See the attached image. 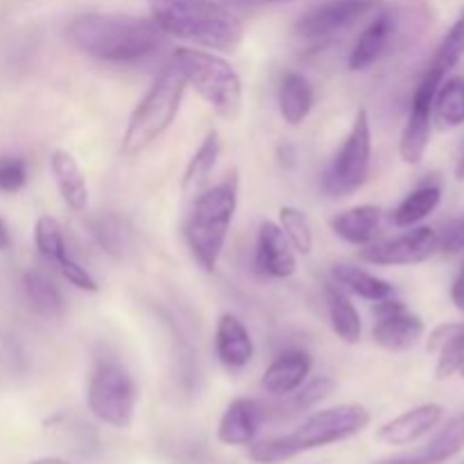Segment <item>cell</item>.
Returning a JSON list of instances; mask_svg holds the SVG:
<instances>
[{
	"label": "cell",
	"instance_id": "18",
	"mask_svg": "<svg viewBox=\"0 0 464 464\" xmlns=\"http://www.w3.org/2000/svg\"><path fill=\"white\" fill-rule=\"evenodd\" d=\"M218 361L229 372H240L254 358V340L247 326L231 313L220 315L216 326Z\"/></svg>",
	"mask_w": 464,
	"mask_h": 464
},
{
	"label": "cell",
	"instance_id": "15",
	"mask_svg": "<svg viewBox=\"0 0 464 464\" xmlns=\"http://www.w3.org/2000/svg\"><path fill=\"white\" fill-rule=\"evenodd\" d=\"M394 30H397L394 14L390 9H376L372 21L367 23V27L353 44L352 54H349V71H367L370 66H374L388 53Z\"/></svg>",
	"mask_w": 464,
	"mask_h": 464
},
{
	"label": "cell",
	"instance_id": "36",
	"mask_svg": "<svg viewBox=\"0 0 464 464\" xmlns=\"http://www.w3.org/2000/svg\"><path fill=\"white\" fill-rule=\"evenodd\" d=\"M438 234V252L458 254L464 249V216L451 218L440 227Z\"/></svg>",
	"mask_w": 464,
	"mask_h": 464
},
{
	"label": "cell",
	"instance_id": "45",
	"mask_svg": "<svg viewBox=\"0 0 464 464\" xmlns=\"http://www.w3.org/2000/svg\"><path fill=\"white\" fill-rule=\"evenodd\" d=\"M462 464H464V462H462Z\"/></svg>",
	"mask_w": 464,
	"mask_h": 464
},
{
	"label": "cell",
	"instance_id": "21",
	"mask_svg": "<svg viewBox=\"0 0 464 464\" xmlns=\"http://www.w3.org/2000/svg\"><path fill=\"white\" fill-rule=\"evenodd\" d=\"M50 170H53L54 184H57L59 195L63 204L71 211L82 213L89 207V184L82 166L68 150H54L50 154Z\"/></svg>",
	"mask_w": 464,
	"mask_h": 464
},
{
	"label": "cell",
	"instance_id": "2",
	"mask_svg": "<svg viewBox=\"0 0 464 464\" xmlns=\"http://www.w3.org/2000/svg\"><path fill=\"white\" fill-rule=\"evenodd\" d=\"M370 411L361 403L324 408L308 415L297 429L275 438L254 440L249 444V460L256 464H281L299 453L331 447L362 433L370 426Z\"/></svg>",
	"mask_w": 464,
	"mask_h": 464
},
{
	"label": "cell",
	"instance_id": "4",
	"mask_svg": "<svg viewBox=\"0 0 464 464\" xmlns=\"http://www.w3.org/2000/svg\"><path fill=\"white\" fill-rule=\"evenodd\" d=\"M238 175H229L216 186H207L193 199V208L186 220V243L190 256L204 272H216L225 249L229 227L238 208Z\"/></svg>",
	"mask_w": 464,
	"mask_h": 464
},
{
	"label": "cell",
	"instance_id": "5",
	"mask_svg": "<svg viewBox=\"0 0 464 464\" xmlns=\"http://www.w3.org/2000/svg\"><path fill=\"white\" fill-rule=\"evenodd\" d=\"M186 89L188 84H186L184 72L170 59L131 111L121 140L122 154L136 157V154L145 152L150 145L157 143L170 130L181 109Z\"/></svg>",
	"mask_w": 464,
	"mask_h": 464
},
{
	"label": "cell",
	"instance_id": "28",
	"mask_svg": "<svg viewBox=\"0 0 464 464\" xmlns=\"http://www.w3.org/2000/svg\"><path fill=\"white\" fill-rule=\"evenodd\" d=\"M440 199H442V188L438 184H424L417 190H412L392 213V222L401 229L408 227L420 225L424 218H429L430 213L438 208Z\"/></svg>",
	"mask_w": 464,
	"mask_h": 464
},
{
	"label": "cell",
	"instance_id": "34",
	"mask_svg": "<svg viewBox=\"0 0 464 464\" xmlns=\"http://www.w3.org/2000/svg\"><path fill=\"white\" fill-rule=\"evenodd\" d=\"M438 367H435V376L440 381L451 379L453 374H460L464 367V324H458V331L451 335L447 344L440 349Z\"/></svg>",
	"mask_w": 464,
	"mask_h": 464
},
{
	"label": "cell",
	"instance_id": "40",
	"mask_svg": "<svg viewBox=\"0 0 464 464\" xmlns=\"http://www.w3.org/2000/svg\"><path fill=\"white\" fill-rule=\"evenodd\" d=\"M9 245H12V236H9L7 225L0 220V252H3V249H7Z\"/></svg>",
	"mask_w": 464,
	"mask_h": 464
},
{
	"label": "cell",
	"instance_id": "43",
	"mask_svg": "<svg viewBox=\"0 0 464 464\" xmlns=\"http://www.w3.org/2000/svg\"><path fill=\"white\" fill-rule=\"evenodd\" d=\"M245 3H261V5H276V3H288V0H245Z\"/></svg>",
	"mask_w": 464,
	"mask_h": 464
},
{
	"label": "cell",
	"instance_id": "39",
	"mask_svg": "<svg viewBox=\"0 0 464 464\" xmlns=\"http://www.w3.org/2000/svg\"><path fill=\"white\" fill-rule=\"evenodd\" d=\"M451 299H453V304H456V306L460 308V311H464V267H462L460 275L456 276V281H453Z\"/></svg>",
	"mask_w": 464,
	"mask_h": 464
},
{
	"label": "cell",
	"instance_id": "35",
	"mask_svg": "<svg viewBox=\"0 0 464 464\" xmlns=\"http://www.w3.org/2000/svg\"><path fill=\"white\" fill-rule=\"evenodd\" d=\"M27 184V163L18 157H0V193H18Z\"/></svg>",
	"mask_w": 464,
	"mask_h": 464
},
{
	"label": "cell",
	"instance_id": "37",
	"mask_svg": "<svg viewBox=\"0 0 464 464\" xmlns=\"http://www.w3.org/2000/svg\"><path fill=\"white\" fill-rule=\"evenodd\" d=\"M57 270L62 272V276L68 281V284L75 285V288H80V290H84V293H98L100 290V284L95 281V276L91 275V272L86 270V267L82 266L75 256H68L66 261L57 267Z\"/></svg>",
	"mask_w": 464,
	"mask_h": 464
},
{
	"label": "cell",
	"instance_id": "10",
	"mask_svg": "<svg viewBox=\"0 0 464 464\" xmlns=\"http://www.w3.org/2000/svg\"><path fill=\"white\" fill-rule=\"evenodd\" d=\"M440 84L442 80L426 71L412 93L411 113H408L406 127L401 131V140H399V154L408 166L421 163L426 150H429L430 130H433V100Z\"/></svg>",
	"mask_w": 464,
	"mask_h": 464
},
{
	"label": "cell",
	"instance_id": "44",
	"mask_svg": "<svg viewBox=\"0 0 464 464\" xmlns=\"http://www.w3.org/2000/svg\"><path fill=\"white\" fill-rule=\"evenodd\" d=\"M460 374H462V376H464V367H462V372H460Z\"/></svg>",
	"mask_w": 464,
	"mask_h": 464
},
{
	"label": "cell",
	"instance_id": "41",
	"mask_svg": "<svg viewBox=\"0 0 464 464\" xmlns=\"http://www.w3.org/2000/svg\"><path fill=\"white\" fill-rule=\"evenodd\" d=\"M32 464H71V462L63 460V458H39V460H34Z\"/></svg>",
	"mask_w": 464,
	"mask_h": 464
},
{
	"label": "cell",
	"instance_id": "20",
	"mask_svg": "<svg viewBox=\"0 0 464 464\" xmlns=\"http://www.w3.org/2000/svg\"><path fill=\"white\" fill-rule=\"evenodd\" d=\"M311 370L313 358L306 352H288L267 367L261 379V388L270 397H285V394L295 392L306 383Z\"/></svg>",
	"mask_w": 464,
	"mask_h": 464
},
{
	"label": "cell",
	"instance_id": "14",
	"mask_svg": "<svg viewBox=\"0 0 464 464\" xmlns=\"http://www.w3.org/2000/svg\"><path fill=\"white\" fill-rule=\"evenodd\" d=\"M444 411L438 403H424V406H417L412 411L403 412V415L394 417L388 424H383L376 433V440L381 444H388V447H406V444L417 442L424 435H429L430 430H435L442 421Z\"/></svg>",
	"mask_w": 464,
	"mask_h": 464
},
{
	"label": "cell",
	"instance_id": "19",
	"mask_svg": "<svg viewBox=\"0 0 464 464\" xmlns=\"http://www.w3.org/2000/svg\"><path fill=\"white\" fill-rule=\"evenodd\" d=\"M381 222H383L381 207L361 204V207H352L331 218V229L344 243L353 245V247H367L379 236Z\"/></svg>",
	"mask_w": 464,
	"mask_h": 464
},
{
	"label": "cell",
	"instance_id": "7",
	"mask_svg": "<svg viewBox=\"0 0 464 464\" xmlns=\"http://www.w3.org/2000/svg\"><path fill=\"white\" fill-rule=\"evenodd\" d=\"M139 403V388L131 372L116 356H102L86 385L91 415L111 429H130Z\"/></svg>",
	"mask_w": 464,
	"mask_h": 464
},
{
	"label": "cell",
	"instance_id": "24",
	"mask_svg": "<svg viewBox=\"0 0 464 464\" xmlns=\"http://www.w3.org/2000/svg\"><path fill=\"white\" fill-rule=\"evenodd\" d=\"M279 113L288 125L297 127L308 118V113L315 107V89L302 72H285L281 77L279 95Z\"/></svg>",
	"mask_w": 464,
	"mask_h": 464
},
{
	"label": "cell",
	"instance_id": "23",
	"mask_svg": "<svg viewBox=\"0 0 464 464\" xmlns=\"http://www.w3.org/2000/svg\"><path fill=\"white\" fill-rule=\"evenodd\" d=\"M23 293H25L27 306L39 317H45V320H59L66 311V299H63L62 288L41 267H32V270L25 272Z\"/></svg>",
	"mask_w": 464,
	"mask_h": 464
},
{
	"label": "cell",
	"instance_id": "12",
	"mask_svg": "<svg viewBox=\"0 0 464 464\" xmlns=\"http://www.w3.org/2000/svg\"><path fill=\"white\" fill-rule=\"evenodd\" d=\"M376 324L372 338L385 352H408L424 338V320L397 299H385L374 306Z\"/></svg>",
	"mask_w": 464,
	"mask_h": 464
},
{
	"label": "cell",
	"instance_id": "13",
	"mask_svg": "<svg viewBox=\"0 0 464 464\" xmlns=\"http://www.w3.org/2000/svg\"><path fill=\"white\" fill-rule=\"evenodd\" d=\"M254 266L258 275L270 276V279H290L297 270V252L276 222L263 220L258 227Z\"/></svg>",
	"mask_w": 464,
	"mask_h": 464
},
{
	"label": "cell",
	"instance_id": "30",
	"mask_svg": "<svg viewBox=\"0 0 464 464\" xmlns=\"http://www.w3.org/2000/svg\"><path fill=\"white\" fill-rule=\"evenodd\" d=\"M464 57V9L458 16V21L449 27V32L444 34V39L440 41L438 50H435L433 59H430L429 68L426 71L433 72L440 80H447L449 72L462 62Z\"/></svg>",
	"mask_w": 464,
	"mask_h": 464
},
{
	"label": "cell",
	"instance_id": "9",
	"mask_svg": "<svg viewBox=\"0 0 464 464\" xmlns=\"http://www.w3.org/2000/svg\"><path fill=\"white\" fill-rule=\"evenodd\" d=\"M379 9V0H329L295 23V34L304 41H324L352 27Z\"/></svg>",
	"mask_w": 464,
	"mask_h": 464
},
{
	"label": "cell",
	"instance_id": "33",
	"mask_svg": "<svg viewBox=\"0 0 464 464\" xmlns=\"http://www.w3.org/2000/svg\"><path fill=\"white\" fill-rule=\"evenodd\" d=\"M91 234L98 240L100 247L113 258H122V254L130 249L131 234L127 231L125 222L116 216L104 213V216L93 218V220H91Z\"/></svg>",
	"mask_w": 464,
	"mask_h": 464
},
{
	"label": "cell",
	"instance_id": "3",
	"mask_svg": "<svg viewBox=\"0 0 464 464\" xmlns=\"http://www.w3.org/2000/svg\"><path fill=\"white\" fill-rule=\"evenodd\" d=\"M148 5L168 36L220 53H234L243 41L240 18L218 0H148Z\"/></svg>",
	"mask_w": 464,
	"mask_h": 464
},
{
	"label": "cell",
	"instance_id": "22",
	"mask_svg": "<svg viewBox=\"0 0 464 464\" xmlns=\"http://www.w3.org/2000/svg\"><path fill=\"white\" fill-rule=\"evenodd\" d=\"M334 390L335 379H331V376H315V379L306 381L295 392L279 397L281 401L275 403V406H263V417L275 421L293 420V417L304 415V412L315 408L320 401H324L329 394H334Z\"/></svg>",
	"mask_w": 464,
	"mask_h": 464
},
{
	"label": "cell",
	"instance_id": "16",
	"mask_svg": "<svg viewBox=\"0 0 464 464\" xmlns=\"http://www.w3.org/2000/svg\"><path fill=\"white\" fill-rule=\"evenodd\" d=\"M263 417V403L254 399H234L222 412L218 424V440L225 447H249L256 440Z\"/></svg>",
	"mask_w": 464,
	"mask_h": 464
},
{
	"label": "cell",
	"instance_id": "32",
	"mask_svg": "<svg viewBox=\"0 0 464 464\" xmlns=\"http://www.w3.org/2000/svg\"><path fill=\"white\" fill-rule=\"evenodd\" d=\"M279 227L299 256H308L315 247V231L306 213L297 207L279 208Z\"/></svg>",
	"mask_w": 464,
	"mask_h": 464
},
{
	"label": "cell",
	"instance_id": "27",
	"mask_svg": "<svg viewBox=\"0 0 464 464\" xmlns=\"http://www.w3.org/2000/svg\"><path fill=\"white\" fill-rule=\"evenodd\" d=\"M324 297L334 334L347 344L361 343L362 320L358 308L353 306V302L349 299V293H344V290L338 288L335 284H329L324 288Z\"/></svg>",
	"mask_w": 464,
	"mask_h": 464
},
{
	"label": "cell",
	"instance_id": "8",
	"mask_svg": "<svg viewBox=\"0 0 464 464\" xmlns=\"http://www.w3.org/2000/svg\"><path fill=\"white\" fill-rule=\"evenodd\" d=\"M372 168V122L365 109L356 113L343 148L322 177V188L331 198L356 193L370 177Z\"/></svg>",
	"mask_w": 464,
	"mask_h": 464
},
{
	"label": "cell",
	"instance_id": "26",
	"mask_svg": "<svg viewBox=\"0 0 464 464\" xmlns=\"http://www.w3.org/2000/svg\"><path fill=\"white\" fill-rule=\"evenodd\" d=\"M218 157H220V134L216 130H211L204 136L202 145L195 150L188 166H186L184 177H181V193H184V198L195 199L207 188L208 177L216 170Z\"/></svg>",
	"mask_w": 464,
	"mask_h": 464
},
{
	"label": "cell",
	"instance_id": "31",
	"mask_svg": "<svg viewBox=\"0 0 464 464\" xmlns=\"http://www.w3.org/2000/svg\"><path fill=\"white\" fill-rule=\"evenodd\" d=\"M34 243L41 256H44L48 263H53L54 267L62 266L68 256H72V254L68 252L66 236H63L62 225H59L57 218L53 216L36 218Z\"/></svg>",
	"mask_w": 464,
	"mask_h": 464
},
{
	"label": "cell",
	"instance_id": "17",
	"mask_svg": "<svg viewBox=\"0 0 464 464\" xmlns=\"http://www.w3.org/2000/svg\"><path fill=\"white\" fill-rule=\"evenodd\" d=\"M464 449V412L449 420L424 447L403 456L385 458L374 464H444Z\"/></svg>",
	"mask_w": 464,
	"mask_h": 464
},
{
	"label": "cell",
	"instance_id": "29",
	"mask_svg": "<svg viewBox=\"0 0 464 464\" xmlns=\"http://www.w3.org/2000/svg\"><path fill=\"white\" fill-rule=\"evenodd\" d=\"M433 116L442 130H453L464 122V77L442 82L433 100Z\"/></svg>",
	"mask_w": 464,
	"mask_h": 464
},
{
	"label": "cell",
	"instance_id": "11",
	"mask_svg": "<svg viewBox=\"0 0 464 464\" xmlns=\"http://www.w3.org/2000/svg\"><path fill=\"white\" fill-rule=\"evenodd\" d=\"M438 252V234L430 227H415L394 238L370 243L361 249V261L372 263L379 267L392 266H417V263L429 261Z\"/></svg>",
	"mask_w": 464,
	"mask_h": 464
},
{
	"label": "cell",
	"instance_id": "1",
	"mask_svg": "<svg viewBox=\"0 0 464 464\" xmlns=\"http://www.w3.org/2000/svg\"><path fill=\"white\" fill-rule=\"evenodd\" d=\"M66 39L86 57L104 63H136L163 48L168 34L152 16L80 14L66 25Z\"/></svg>",
	"mask_w": 464,
	"mask_h": 464
},
{
	"label": "cell",
	"instance_id": "25",
	"mask_svg": "<svg viewBox=\"0 0 464 464\" xmlns=\"http://www.w3.org/2000/svg\"><path fill=\"white\" fill-rule=\"evenodd\" d=\"M331 279L338 288L344 293H352L356 297L365 299V302H385V299L394 297V285L388 284L385 279H379L372 272L362 270L358 266H349V263H338L331 270Z\"/></svg>",
	"mask_w": 464,
	"mask_h": 464
},
{
	"label": "cell",
	"instance_id": "6",
	"mask_svg": "<svg viewBox=\"0 0 464 464\" xmlns=\"http://www.w3.org/2000/svg\"><path fill=\"white\" fill-rule=\"evenodd\" d=\"M172 62L181 68L186 84L225 121H236L243 109V80L236 68L211 50L177 48Z\"/></svg>",
	"mask_w": 464,
	"mask_h": 464
},
{
	"label": "cell",
	"instance_id": "42",
	"mask_svg": "<svg viewBox=\"0 0 464 464\" xmlns=\"http://www.w3.org/2000/svg\"><path fill=\"white\" fill-rule=\"evenodd\" d=\"M456 172H458V179H464V148H462L460 159H458V168H456Z\"/></svg>",
	"mask_w": 464,
	"mask_h": 464
},
{
	"label": "cell",
	"instance_id": "38",
	"mask_svg": "<svg viewBox=\"0 0 464 464\" xmlns=\"http://www.w3.org/2000/svg\"><path fill=\"white\" fill-rule=\"evenodd\" d=\"M456 331H458V324H440L438 329H435L433 334H430V338H429V352L438 353L440 349H442L444 344H447L449 340H451V335L456 334Z\"/></svg>",
	"mask_w": 464,
	"mask_h": 464
}]
</instances>
